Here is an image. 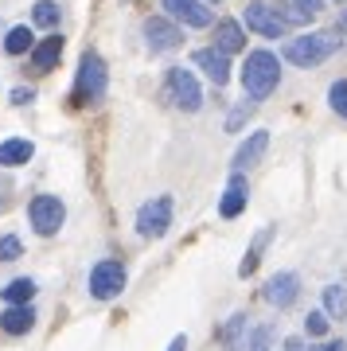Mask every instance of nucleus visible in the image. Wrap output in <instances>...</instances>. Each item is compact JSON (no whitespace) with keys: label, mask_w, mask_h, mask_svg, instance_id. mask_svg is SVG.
Returning <instances> with one entry per match:
<instances>
[{"label":"nucleus","mask_w":347,"mask_h":351,"mask_svg":"<svg viewBox=\"0 0 347 351\" xmlns=\"http://www.w3.org/2000/svg\"><path fill=\"white\" fill-rule=\"evenodd\" d=\"M32 47H36V36H32L27 24L12 27V32L4 36V51H8V55H24V51H32Z\"/></svg>","instance_id":"nucleus-23"},{"label":"nucleus","mask_w":347,"mask_h":351,"mask_svg":"<svg viewBox=\"0 0 347 351\" xmlns=\"http://www.w3.org/2000/svg\"><path fill=\"white\" fill-rule=\"evenodd\" d=\"M246 320H250L246 313H235L230 320H226L223 336H219L226 351H242V348H246V336H250V324H246Z\"/></svg>","instance_id":"nucleus-19"},{"label":"nucleus","mask_w":347,"mask_h":351,"mask_svg":"<svg viewBox=\"0 0 347 351\" xmlns=\"http://www.w3.org/2000/svg\"><path fill=\"white\" fill-rule=\"evenodd\" d=\"M328 106H332L339 117H347V78L332 82V90H328Z\"/></svg>","instance_id":"nucleus-26"},{"label":"nucleus","mask_w":347,"mask_h":351,"mask_svg":"<svg viewBox=\"0 0 347 351\" xmlns=\"http://www.w3.org/2000/svg\"><path fill=\"white\" fill-rule=\"evenodd\" d=\"M335 32H339V36H344V32H347V12L339 16V24H335Z\"/></svg>","instance_id":"nucleus-35"},{"label":"nucleus","mask_w":347,"mask_h":351,"mask_svg":"<svg viewBox=\"0 0 347 351\" xmlns=\"http://www.w3.org/2000/svg\"><path fill=\"white\" fill-rule=\"evenodd\" d=\"M0 297L8 304H32V297H36V281L32 277H16V281H8V285L0 289Z\"/></svg>","instance_id":"nucleus-20"},{"label":"nucleus","mask_w":347,"mask_h":351,"mask_svg":"<svg viewBox=\"0 0 347 351\" xmlns=\"http://www.w3.org/2000/svg\"><path fill=\"white\" fill-rule=\"evenodd\" d=\"M32 156H36V145L27 137H8L0 145V164H4V168H20V164H27Z\"/></svg>","instance_id":"nucleus-18"},{"label":"nucleus","mask_w":347,"mask_h":351,"mask_svg":"<svg viewBox=\"0 0 347 351\" xmlns=\"http://www.w3.org/2000/svg\"><path fill=\"white\" fill-rule=\"evenodd\" d=\"M242 24L250 27V32H258V36L265 39H281L289 32L281 20H277V12H273V4H261V0H254V4H246V12H242Z\"/></svg>","instance_id":"nucleus-11"},{"label":"nucleus","mask_w":347,"mask_h":351,"mask_svg":"<svg viewBox=\"0 0 347 351\" xmlns=\"http://www.w3.org/2000/svg\"><path fill=\"white\" fill-rule=\"evenodd\" d=\"M59 59H62V36H47V39H39L36 47H32V71H39V75L55 71Z\"/></svg>","instance_id":"nucleus-16"},{"label":"nucleus","mask_w":347,"mask_h":351,"mask_svg":"<svg viewBox=\"0 0 347 351\" xmlns=\"http://www.w3.org/2000/svg\"><path fill=\"white\" fill-rule=\"evenodd\" d=\"M195 66L211 78L215 86H226L230 82V55H223V51H215V47L195 51Z\"/></svg>","instance_id":"nucleus-13"},{"label":"nucleus","mask_w":347,"mask_h":351,"mask_svg":"<svg viewBox=\"0 0 347 351\" xmlns=\"http://www.w3.org/2000/svg\"><path fill=\"white\" fill-rule=\"evenodd\" d=\"M265 149H270V133L265 129H254L242 145H238L235 152V172H246V168H254V164L265 156Z\"/></svg>","instance_id":"nucleus-14"},{"label":"nucleus","mask_w":347,"mask_h":351,"mask_svg":"<svg viewBox=\"0 0 347 351\" xmlns=\"http://www.w3.org/2000/svg\"><path fill=\"white\" fill-rule=\"evenodd\" d=\"M309 351H347L344 339H324V343H309Z\"/></svg>","instance_id":"nucleus-32"},{"label":"nucleus","mask_w":347,"mask_h":351,"mask_svg":"<svg viewBox=\"0 0 347 351\" xmlns=\"http://www.w3.org/2000/svg\"><path fill=\"white\" fill-rule=\"evenodd\" d=\"M339 43H344V39L328 36V32H304V36L285 43V59L293 66H316V63H324V59H332L335 51H339Z\"/></svg>","instance_id":"nucleus-3"},{"label":"nucleus","mask_w":347,"mask_h":351,"mask_svg":"<svg viewBox=\"0 0 347 351\" xmlns=\"http://www.w3.org/2000/svg\"><path fill=\"white\" fill-rule=\"evenodd\" d=\"M281 82V59L273 55V51H250L246 63H242V90H246L254 101H265L277 90Z\"/></svg>","instance_id":"nucleus-1"},{"label":"nucleus","mask_w":347,"mask_h":351,"mask_svg":"<svg viewBox=\"0 0 347 351\" xmlns=\"http://www.w3.org/2000/svg\"><path fill=\"white\" fill-rule=\"evenodd\" d=\"M36 328V308L32 304H8L4 316H0V332H8V336H27Z\"/></svg>","instance_id":"nucleus-15"},{"label":"nucleus","mask_w":347,"mask_h":351,"mask_svg":"<svg viewBox=\"0 0 347 351\" xmlns=\"http://www.w3.org/2000/svg\"><path fill=\"white\" fill-rule=\"evenodd\" d=\"M168 98H172V106H180L184 113H195L199 106H203V90H199L195 75H191L187 66H172V71H168Z\"/></svg>","instance_id":"nucleus-7"},{"label":"nucleus","mask_w":347,"mask_h":351,"mask_svg":"<svg viewBox=\"0 0 347 351\" xmlns=\"http://www.w3.org/2000/svg\"><path fill=\"white\" fill-rule=\"evenodd\" d=\"M168 351H187V339H184V336H176L172 343H168Z\"/></svg>","instance_id":"nucleus-34"},{"label":"nucleus","mask_w":347,"mask_h":351,"mask_svg":"<svg viewBox=\"0 0 347 351\" xmlns=\"http://www.w3.org/2000/svg\"><path fill=\"white\" fill-rule=\"evenodd\" d=\"M328 324H332V320H328V316H324V308H320V313H309L304 332H309V336H328Z\"/></svg>","instance_id":"nucleus-29"},{"label":"nucleus","mask_w":347,"mask_h":351,"mask_svg":"<svg viewBox=\"0 0 347 351\" xmlns=\"http://www.w3.org/2000/svg\"><path fill=\"white\" fill-rule=\"evenodd\" d=\"M324 316H328V320H344L347 316V289L344 285L324 289Z\"/></svg>","instance_id":"nucleus-21"},{"label":"nucleus","mask_w":347,"mask_h":351,"mask_svg":"<svg viewBox=\"0 0 347 351\" xmlns=\"http://www.w3.org/2000/svg\"><path fill=\"white\" fill-rule=\"evenodd\" d=\"M172 215H176L172 195H156V199H149L141 211H136V234H141V239H164L168 226H172Z\"/></svg>","instance_id":"nucleus-5"},{"label":"nucleus","mask_w":347,"mask_h":351,"mask_svg":"<svg viewBox=\"0 0 347 351\" xmlns=\"http://www.w3.org/2000/svg\"><path fill=\"white\" fill-rule=\"evenodd\" d=\"M273 343V328H254L246 336V351H270Z\"/></svg>","instance_id":"nucleus-27"},{"label":"nucleus","mask_w":347,"mask_h":351,"mask_svg":"<svg viewBox=\"0 0 347 351\" xmlns=\"http://www.w3.org/2000/svg\"><path fill=\"white\" fill-rule=\"evenodd\" d=\"M246 203H250V184H246L242 172H235L226 180L223 199H219V215H223V219H238V215L246 211Z\"/></svg>","instance_id":"nucleus-12"},{"label":"nucleus","mask_w":347,"mask_h":351,"mask_svg":"<svg viewBox=\"0 0 347 351\" xmlns=\"http://www.w3.org/2000/svg\"><path fill=\"white\" fill-rule=\"evenodd\" d=\"M339 4H344V0H339Z\"/></svg>","instance_id":"nucleus-37"},{"label":"nucleus","mask_w":347,"mask_h":351,"mask_svg":"<svg viewBox=\"0 0 347 351\" xmlns=\"http://www.w3.org/2000/svg\"><path fill=\"white\" fill-rule=\"evenodd\" d=\"M289 4H293V8H297L300 16H309V20H312L316 12H320V0H289Z\"/></svg>","instance_id":"nucleus-30"},{"label":"nucleus","mask_w":347,"mask_h":351,"mask_svg":"<svg viewBox=\"0 0 347 351\" xmlns=\"http://www.w3.org/2000/svg\"><path fill=\"white\" fill-rule=\"evenodd\" d=\"M215 51H223V55L246 51V32H242L238 20H219V24H215Z\"/></svg>","instance_id":"nucleus-17"},{"label":"nucleus","mask_w":347,"mask_h":351,"mask_svg":"<svg viewBox=\"0 0 347 351\" xmlns=\"http://www.w3.org/2000/svg\"><path fill=\"white\" fill-rule=\"evenodd\" d=\"M285 351H309V343H304L300 336H289L285 339Z\"/></svg>","instance_id":"nucleus-33"},{"label":"nucleus","mask_w":347,"mask_h":351,"mask_svg":"<svg viewBox=\"0 0 347 351\" xmlns=\"http://www.w3.org/2000/svg\"><path fill=\"white\" fill-rule=\"evenodd\" d=\"M20 254H24V242L16 239V234H4L0 239V262H16Z\"/></svg>","instance_id":"nucleus-28"},{"label":"nucleus","mask_w":347,"mask_h":351,"mask_svg":"<svg viewBox=\"0 0 347 351\" xmlns=\"http://www.w3.org/2000/svg\"><path fill=\"white\" fill-rule=\"evenodd\" d=\"M12 101H16V106H27V101H36V90H32V86H16L12 90Z\"/></svg>","instance_id":"nucleus-31"},{"label":"nucleus","mask_w":347,"mask_h":351,"mask_svg":"<svg viewBox=\"0 0 347 351\" xmlns=\"http://www.w3.org/2000/svg\"><path fill=\"white\" fill-rule=\"evenodd\" d=\"M207 4H219V0H207Z\"/></svg>","instance_id":"nucleus-36"},{"label":"nucleus","mask_w":347,"mask_h":351,"mask_svg":"<svg viewBox=\"0 0 347 351\" xmlns=\"http://www.w3.org/2000/svg\"><path fill=\"white\" fill-rule=\"evenodd\" d=\"M145 43H149L152 55L176 51L184 43V32H180V24H172L168 16H149V20H145Z\"/></svg>","instance_id":"nucleus-9"},{"label":"nucleus","mask_w":347,"mask_h":351,"mask_svg":"<svg viewBox=\"0 0 347 351\" xmlns=\"http://www.w3.org/2000/svg\"><path fill=\"white\" fill-rule=\"evenodd\" d=\"M254 110H258V101H254V98H250V101H246V98L238 101L235 110H230V117H226V133H238V129H242L250 117H254Z\"/></svg>","instance_id":"nucleus-25"},{"label":"nucleus","mask_w":347,"mask_h":351,"mask_svg":"<svg viewBox=\"0 0 347 351\" xmlns=\"http://www.w3.org/2000/svg\"><path fill=\"white\" fill-rule=\"evenodd\" d=\"M261 297H265V304H273V308H293L297 297H300V277L293 274V269L273 274L270 281H265V289H261Z\"/></svg>","instance_id":"nucleus-10"},{"label":"nucleus","mask_w":347,"mask_h":351,"mask_svg":"<svg viewBox=\"0 0 347 351\" xmlns=\"http://www.w3.org/2000/svg\"><path fill=\"white\" fill-rule=\"evenodd\" d=\"M125 281H129V274H125V265L117 262V258H101L94 269H90V297L94 301H113V297H121L125 293Z\"/></svg>","instance_id":"nucleus-4"},{"label":"nucleus","mask_w":347,"mask_h":351,"mask_svg":"<svg viewBox=\"0 0 347 351\" xmlns=\"http://www.w3.org/2000/svg\"><path fill=\"white\" fill-rule=\"evenodd\" d=\"M32 24L36 27H59V4H55V0H36Z\"/></svg>","instance_id":"nucleus-24"},{"label":"nucleus","mask_w":347,"mask_h":351,"mask_svg":"<svg viewBox=\"0 0 347 351\" xmlns=\"http://www.w3.org/2000/svg\"><path fill=\"white\" fill-rule=\"evenodd\" d=\"M27 219H32V226H36L39 239H51V234H59L62 230V219H67V207H62L59 195H36V199L27 203Z\"/></svg>","instance_id":"nucleus-6"},{"label":"nucleus","mask_w":347,"mask_h":351,"mask_svg":"<svg viewBox=\"0 0 347 351\" xmlns=\"http://www.w3.org/2000/svg\"><path fill=\"white\" fill-rule=\"evenodd\" d=\"M270 239H273V226H265V230H261L258 239H254V246L246 250V258L238 262V277H250L254 269H258V262H261V250H265V242H270Z\"/></svg>","instance_id":"nucleus-22"},{"label":"nucleus","mask_w":347,"mask_h":351,"mask_svg":"<svg viewBox=\"0 0 347 351\" xmlns=\"http://www.w3.org/2000/svg\"><path fill=\"white\" fill-rule=\"evenodd\" d=\"M164 12L172 24H184V27H211L215 12L207 0H160Z\"/></svg>","instance_id":"nucleus-8"},{"label":"nucleus","mask_w":347,"mask_h":351,"mask_svg":"<svg viewBox=\"0 0 347 351\" xmlns=\"http://www.w3.org/2000/svg\"><path fill=\"white\" fill-rule=\"evenodd\" d=\"M110 90V71H106V59L98 51H86L78 59V78H75V101L78 106H94V101L106 98Z\"/></svg>","instance_id":"nucleus-2"}]
</instances>
